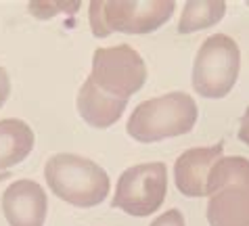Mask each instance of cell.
I'll list each match as a JSON object with an SVG mask.
<instances>
[{
    "label": "cell",
    "mask_w": 249,
    "mask_h": 226,
    "mask_svg": "<svg viewBox=\"0 0 249 226\" xmlns=\"http://www.w3.org/2000/svg\"><path fill=\"white\" fill-rule=\"evenodd\" d=\"M80 4L78 0H71V2H67V0H61V2H51V0H32L30 4H27V11L32 13L34 17L38 19H51L53 15H57V13H69V15H73V13L80 11Z\"/></svg>",
    "instance_id": "obj_13"
},
{
    "label": "cell",
    "mask_w": 249,
    "mask_h": 226,
    "mask_svg": "<svg viewBox=\"0 0 249 226\" xmlns=\"http://www.w3.org/2000/svg\"><path fill=\"white\" fill-rule=\"evenodd\" d=\"M241 70V51L234 38L213 34L199 46L193 63V88L203 99H224L234 88Z\"/></svg>",
    "instance_id": "obj_5"
},
{
    "label": "cell",
    "mask_w": 249,
    "mask_h": 226,
    "mask_svg": "<svg viewBox=\"0 0 249 226\" xmlns=\"http://www.w3.org/2000/svg\"><path fill=\"white\" fill-rule=\"evenodd\" d=\"M11 94V80H9V73H6L4 67H0V109L6 103Z\"/></svg>",
    "instance_id": "obj_15"
},
{
    "label": "cell",
    "mask_w": 249,
    "mask_h": 226,
    "mask_svg": "<svg viewBox=\"0 0 249 226\" xmlns=\"http://www.w3.org/2000/svg\"><path fill=\"white\" fill-rule=\"evenodd\" d=\"M168 193V168L163 161L138 163L117 178L111 205L128 216L147 218L161 208Z\"/></svg>",
    "instance_id": "obj_7"
},
{
    "label": "cell",
    "mask_w": 249,
    "mask_h": 226,
    "mask_svg": "<svg viewBox=\"0 0 249 226\" xmlns=\"http://www.w3.org/2000/svg\"><path fill=\"white\" fill-rule=\"evenodd\" d=\"M2 214L9 226H44L48 214L46 191L27 178L13 182L2 193Z\"/></svg>",
    "instance_id": "obj_8"
},
{
    "label": "cell",
    "mask_w": 249,
    "mask_h": 226,
    "mask_svg": "<svg viewBox=\"0 0 249 226\" xmlns=\"http://www.w3.org/2000/svg\"><path fill=\"white\" fill-rule=\"evenodd\" d=\"M90 30L96 38H107L113 32L144 36L159 30L174 15V0H92L88 2Z\"/></svg>",
    "instance_id": "obj_4"
},
{
    "label": "cell",
    "mask_w": 249,
    "mask_h": 226,
    "mask_svg": "<svg viewBox=\"0 0 249 226\" xmlns=\"http://www.w3.org/2000/svg\"><path fill=\"white\" fill-rule=\"evenodd\" d=\"M44 178L59 199L75 208H94L109 195V176L99 163L82 155L57 153L46 161Z\"/></svg>",
    "instance_id": "obj_3"
},
{
    "label": "cell",
    "mask_w": 249,
    "mask_h": 226,
    "mask_svg": "<svg viewBox=\"0 0 249 226\" xmlns=\"http://www.w3.org/2000/svg\"><path fill=\"white\" fill-rule=\"evenodd\" d=\"M226 13V2L222 0H210V2H197L189 0L184 2L182 17L178 21V32L180 34H193L205 27L216 25Z\"/></svg>",
    "instance_id": "obj_12"
},
{
    "label": "cell",
    "mask_w": 249,
    "mask_h": 226,
    "mask_svg": "<svg viewBox=\"0 0 249 226\" xmlns=\"http://www.w3.org/2000/svg\"><path fill=\"white\" fill-rule=\"evenodd\" d=\"M75 105H78L80 118L84 120L88 126L103 130V128H111L115 122L122 118L128 103L103 94L101 90H96L92 86V82L86 78V82L80 86Z\"/></svg>",
    "instance_id": "obj_10"
},
{
    "label": "cell",
    "mask_w": 249,
    "mask_h": 226,
    "mask_svg": "<svg viewBox=\"0 0 249 226\" xmlns=\"http://www.w3.org/2000/svg\"><path fill=\"white\" fill-rule=\"evenodd\" d=\"M210 226H249V159L220 157L207 182Z\"/></svg>",
    "instance_id": "obj_2"
},
{
    "label": "cell",
    "mask_w": 249,
    "mask_h": 226,
    "mask_svg": "<svg viewBox=\"0 0 249 226\" xmlns=\"http://www.w3.org/2000/svg\"><path fill=\"white\" fill-rule=\"evenodd\" d=\"M239 140L245 142L249 147V107L247 111L243 113V118H241V126H239Z\"/></svg>",
    "instance_id": "obj_16"
},
{
    "label": "cell",
    "mask_w": 249,
    "mask_h": 226,
    "mask_svg": "<svg viewBox=\"0 0 249 226\" xmlns=\"http://www.w3.org/2000/svg\"><path fill=\"white\" fill-rule=\"evenodd\" d=\"M9 176H11V172H0V182L6 180V178H9Z\"/></svg>",
    "instance_id": "obj_17"
},
{
    "label": "cell",
    "mask_w": 249,
    "mask_h": 226,
    "mask_svg": "<svg viewBox=\"0 0 249 226\" xmlns=\"http://www.w3.org/2000/svg\"><path fill=\"white\" fill-rule=\"evenodd\" d=\"M224 151V142L212 147H195L178 157L174 163V182L184 197H207L212 168Z\"/></svg>",
    "instance_id": "obj_9"
},
{
    "label": "cell",
    "mask_w": 249,
    "mask_h": 226,
    "mask_svg": "<svg viewBox=\"0 0 249 226\" xmlns=\"http://www.w3.org/2000/svg\"><path fill=\"white\" fill-rule=\"evenodd\" d=\"M197 118L199 109L195 99L176 90L136 105L126 130L138 142H159L191 132L197 124Z\"/></svg>",
    "instance_id": "obj_1"
},
{
    "label": "cell",
    "mask_w": 249,
    "mask_h": 226,
    "mask_svg": "<svg viewBox=\"0 0 249 226\" xmlns=\"http://www.w3.org/2000/svg\"><path fill=\"white\" fill-rule=\"evenodd\" d=\"M151 226H186V222L180 209H168L155 222H151Z\"/></svg>",
    "instance_id": "obj_14"
},
{
    "label": "cell",
    "mask_w": 249,
    "mask_h": 226,
    "mask_svg": "<svg viewBox=\"0 0 249 226\" xmlns=\"http://www.w3.org/2000/svg\"><path fill=\"white\" fill-rule=\"evenodd\" d=\"M96 90L117 101L136 94L147 82V65L141 52L130 44L96 49L92 54V71L88 75Z\"/></svg>",
    "instance_id": "obj_6"
},
{
    "label": "cell",
    "mask_w": 249,
    "mask_h": 226,
    "mask_svg": "<svg viewBox=\"0 0 249 226\" xmlns=\"http://www.w3.org/2000/svg\"><path fill=\"white\" fill-rule=\"evenodd\" d=\"M247 4H249V2H247Z\"/></svg>",
    "instance_id": "obj_18"
},
{
    "label": "cell",
    "mask_w": 249,
    "mask_h": 226,
    "mask_svg": "<svg viewBox=\"0 0 249 226\" xmlns=\"http://www.w3.org/2000/svg\"><path fill=\"white\" fill-rule=\"evenodd\" d=\"M36 145V134L23 120L6 118L0 122V172L21 163Z\"/></svg>",
    "instance_id": "obj_11"
}]
</instances>
